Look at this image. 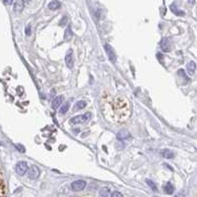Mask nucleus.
I'll return each instance as SVG.
<instances>
[{
	"label": "nucleus",
	"mask_w": 197,
	"mask_h": 197,
	"mask_svg": "<svg viewBox=\"0 0 197 197\" xmlns=\"http://www.w3.org/2000/svg\"><path fill=\"white\" fill-rule=\"evenodd\" d=\"M90 118H91V114H90V112H87V114H85L77 115V116L72 117V118L69 120V123H70V124L84 123V122H86V121H88Z\"/></svg>",
	"instance_id": "f257e3e1"
},
{
	"label": "nucleus",
	"mask_w": 197,
	"mask_h": 197,
	"mask_svg": "<svg viewBox=\"0 0 197 197\" xmlns=\"http://www.w3.org/2000/svg\"><path fill=\"white\" fill-rule=\"evenodd\" d=\"M27 172H28V176H29V179L31 180H37V177L40 176V173H41L40 168L37 166H32L30 168H28Z\"/></svg>",
	"instance_id": "f03ea898"
},
{
	"label": "nucleus",
	"mask_w": 197,
	"mask_h": 197,
	"mask_svg": "<svg viewBox=\"0 0 197 197\" xmlns=\"http://www.w3.org/2000/svg\"><path fill=\"white\" fill-rule=\"evenodd\" d=\"M86 187V181L79 180H75L71 183V189L73 191H81Z\"/></svg>",
	"instance_id": "7ed1b4c3"
},
{
	"label": "nucleus",
	"mask_w": 197,
	"mask_h": 197,
	"mask_svg": "<svg viewBox=\"0 0 197 197\" xmlns=\"http://www.w3.org/2000/svg\"><path fill=\"white\" fill-rule=\"evenodd\" d=\"M16 172L19 176H24L25 173H27L28 171V165L26 162H19L16 167H15Z\"/></svg>",
	"instance_id": "20e7f679"
},
{
	"label": "nucleus",
	"mask_w": 197,
	"mask_h": 197,
	"mask_svg": "<svg viewBox=\"0 0 197 197\" xmlns=\"http://www.w3.org/2000/svg\"><path fill=\"white\" fill-rule=\"evenodd\" d=\"M65 62H66V65L68 68H73L74 65V59H73V51L72 49H69L66 55H65Z\"/></svg>",
	"instance_id": "39448f33"
},
{
	"label": "nucleus",
	"mask_w": 197,
	"mask_h": 197,
	"mask_svg": "<svg viewBox=\"0 0 197 197\" xmlns=\"http://www.w3.org/2000/svg\"><path fill=\"white\" fill-rule=\"evenodd\" d=\"M105 49L107 53V56H109V59L110 60L111 62H115L116 60V55L114 53V50L112 49V48L110 45V44H106L105 45Z\"/></svg>",
	"instance_id": "423d86ee"
},
{
	"label": "nucleus",
	"mask_w": 197,
	"mask_h": 197,
	"mask_svg": "<svg viewBox=\"0 0 197 197\" xmlns=\"http://www.w3.org/2000/svg\"><path fill=\"white\" fill-rule=\"evenodd\" d=\"M161 48L163 51H165V52H168V51L171 50V44H170V41H168V39H167V37H165V39H163L161 41Z\"/></svg>",
	"instance_id": "0eeeda50"
},
{
	"label": "nucleus",
	"mask_w": 197,
	"mask_h": 197,
	"mask_svg": "<svg viewBox=\"0 0 197 197\" xmlns=\"http://www.w3.org/2000/svg\"><path fill=\"white\" fill-rule=\"evenodd\" d=\"M63 102V97L62 96H57L54 100L51 102V107H52L53 110H57L58 107L62 105Z\"/></svg>",
	"instance_id": "6e6552de"
},
{
	"label": "nucleus",
	"mask_w": 197,
	"mask_h": 197,
	"mask_svg": "<svg viewBox=\"0 0 197 197\" xmlns=\"http://www.w3.org/2000/svg\"><path fill=\"white\" fill-rule=\"evenodd\" d=\"M131 137V135L129 133V131L127 130H120L118 133H117V139H119V140H126V139H128Z\"/></svg>",
	"instance_id": "1a4fd4ad"
},
{
	"label": "nucleus",
	"mask_w": 197,
	"mask_h": 197,
	"mask_svg": "<svg viewBox=\"0 0 197 197\" xmlns=\"http://www.w3.org/2000/svg\"><path fill=\"white\" fill-rule=\"evenodd\" d=\"M61 7V3H60L58 0H53V1L49 2L48 4V9L49 10H58V9Z\"/></svg>",
	"instance_id": "9d476101"
},
{
	"label": "nucleus",
	"mask_w": 197,
	"mask_h": 197,
	"mask_svg": "<svg viewBox=\"0 0 197 197\" xmlns=\"http://www.w3.org/2000/svg\"><path fill=\"white\" fill-rule=\"evenodd\" d=\"M164 191H165V193L167 194H172L173 191H175V187H173V185L171 182H168L165 185V187H164Z\"/></svg>",
	"instance_id": "9b49d317"
},
{
	"label": "nucleus",
	"mask_w": 197,
	"mask_h": 197,
	"mask_svg": "<svg viewBox=\"0 0 197 197\" xmlns=\"http://www.w3.org/2000/svg\"><path fill=\"white\" fill-rule=\"evenodd\" d=\"M161 154H162V156L166 159H172L173 157H175V154H173L171 150H168V149L163 150Z\"/></svg>",
	"instance_id": "f8f14e48"
},
{
	"label": "nucleus",
	"mask_w": 197,
	"mask_h": 197,
	"mask_svg": "<svg viewBox=\"0 0 197 197\" xmlns=\"http://www.w3.org/2000/svg\"><path fill=\"white\" fill-rule=\"evenodd\" d=\"M72 31H71V28L70 27H67V29L65 30V33H64V40L65 41H70L72 39Z\"/></svg>",
	"instance_id": "ddd939ff"
},
{
	"label": "nucleus",
	"mask_w": 197,
	"mask_h": 197,
	"mask_svg": "<svg viewBox=\"0 0 197 197\" xmlns=\"http://www.w3.org/2000/svg\"><path fill=\"white\" fill-rule=\"evenodd\" d=\"M100 195L105 196V197L110 196V188H109V187H102V188H101V190H100Z\"/></svg>",
	"instance_id": "4468645a"
},
{
	"label": "nucleus",
	"mask_w": 197,
	"mask_h": 197,
	"mask_svg": "<svg viewBox=\"0 0 197 197\" xmlns=\"http://www.w3.org/2000/svg\"><path fill=\"white\" fill-rule=\"evenodd\" d=\"M195 68H196V65H195L194 61L188 62V64H187V70H188L189 74L193 75L195 73Z\"/></svg>",
	"instance_id": "2eb2a0df"
},
{
	"label": "nucleus",
	"mask_w": 197,
	"mask_h": 197,
	"mask_svg": "<svg viewBox=\"0 0 197 197\" xmlns=\"http://www.w3.org/2000/svg\"><path fill=\"white\" fill-rule=\"evenodd\" d=\"M68 110H69V102H66L65 104H63V106H61V107H60L59 114H65Z\"/></svg>",
	"instance_id": "dca6fc26"
},
{
	"label": "nucleus",
	"mask_w": 197,
	"mask_h": 197,
	"mask_svg": "<svg viewBox=\"0 0 197 197\" xmlns=\"http://www.w3.org/2000/svg\"><path fill=\"white\" fill-rule=\"evenodd\" d=\"M87 106V102L85 101H79L76 102L75 105V110H82V109H85Z\"/></svg>",
	"instance_id": "f3484780"
},
{
	"label": "nucleus",
	"mask_w": 197,
	"mask_h": 197,
	"mask_svg": "<svg viewBox=\"0 0 197 197\" xmlns=\"http://www.w3.org/2000/svg\"><path fill=\"white\" fill-rule=\"evenodd\" d=\"M177 74H179L180 77H181L182 79H184V83H187L189 81V79H188V77H187V75H186V73H185V71L183 69H180L179 72H177Z\"/></svg>",
	"instance_id": "a211bd4d"
},
{
	"label": "nucleus",
	"mask_w": 197,
	"mask_h": 197,
	"mask_svg": "<svg viewBox=\"0 0 197 197\" xmlns=\"http://www.w3.org/2000/svg\"><path fill=\"white\" fill-rule=\"evenodd\" d=\"M171 10L176 14V15L177 16H181V15H184V12L183 11H180V10H177V8L176 6V4H172L171 5Z\"/></svg>",
	"instance_id": "6ab92c4d"
},
{
	"label": "nucleus",
	"mask_w": 197,
	"mask_h": 197,
	"mask_svg": "<svg viewBox=\"0 0 197 197\" xmlns=\"http://www.w3.org/2000/svg\"><path fill=\"white\" fill-rule=\"evenodd\" d=\"M23 8H24V5H23V1H19L15 4V11H18V12H20L23 10Z\"/></svg>",
	"instance_id": "aec40b11"
},
{
	"label": "nucleus",
	"mask_w": 197,
	"mask_h": 197,
	"mask_svg": "<svg viewBox=\"0 0 197 197\" xmlns=\"http://www.w3.org/2000/svg\"><path fill=\"white\" fill-rule=\"evenodd\" d=\"M146 182H147V184H148V185H149V186L151 187V188L153 189V191H157V186H156V184H155L152 180H146Z\"/></svg>",
	"instance_id": "412c9836"
},
{
	"label": "nucleus",
	"mask_w": 197,
	"mask_h": 197,
	"mask_svg": "<svg viewBox=\"0 0 197 197\" xmlns=\"http://www.w3.org/2000/svg\"><path fill=\"white\" fill-rule=\"evenodd\" d=\"M111 196L112 197H117V196H118V197H122V194H121L120 192H118V191H114V193L111 194Z\"/></svg>",
	"instance_id": "4be33fe9"
},
{
	"label": "nucleus",
	"mask_w": 197,
	"mask_h": 197,
	"mask_svg": "<svg viewBox=\"0 0 197 197\" xmlns=\"http://www.w3.org/2000/svg\"><path fill=\"white\" fill-rule=\"evenodd\" d=\"M3 2L5 5H11V4L14 2V0H3Z\"/></svg>",
	"instance_id": "5701e85b"
},
{
	"label": "nucleus",
	"mask_w": 197,
	"mask_h": 197,
	"mask_svg": "<svg viewBox=\"0 0 197 197\" xmlns=\"http://www.w3.org/2000/svg\"><path fill=\"white\" fill-rule=\"evenodd\" d=\"M26 35H27V36H30V35H31L30 26H28V27H27V29H26Z\"/></svg>",
	"instance_id": "b1692460"
},
{
	"label": "nucleus",
	"mask_w": 197,
	"mask_h": 197,
	"mask_svg": "<svg viewBox=\"0 0 197 197\" xmlns=\"http://www.w3.org/2000/svg\"><path fill=\"white\" fill-rule=\"evenodd\" d=\"M17 147H18L19 149H20V150H19V151H20V152H25V148H24V147H22V146H19V145H18Z\"/></svg>",
	"instance_id": "393cba45"
},
{
	"label": "nucleus",
	"mask_w": 197,
	"mask_h": 197,
	"mask_svg": "<svg viewBox=\"0 0 197 197\" xmlns=\"http://www.w3.org/2000/svg\"><path fill=\"white\" fill-rule=\"evenodd\" d=\"M22 1H23V3H29L31 0H22Z\"/></svg>",
	"instance_id": "a878e982"
}]
</instances>
